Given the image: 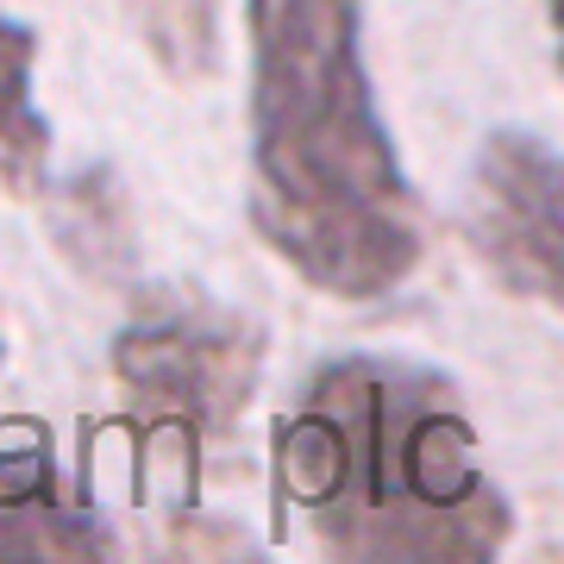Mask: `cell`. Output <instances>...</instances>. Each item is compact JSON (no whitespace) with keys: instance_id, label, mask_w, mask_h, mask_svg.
I'll use <instances>...</instances> for the list:
<instances>
[{"instance_id":"3","label":"cell","mask_w":564,"mask_h":564,"mask_svg":"<svg viewBox=\"0 0 564 564\" xmlns=\"http://www.w3.org/2000/svg\"><path fill=\"white\" fill-rule=\"evenodd\" d=\"M258 333L207 295H158L113 339V377L151 421L188 440L220 433L258 389Z\"/></svg>"},{"instance_id":"2","label":"cell","mask_w":564,"mask_h":564,"mask_svg":"<svg viewBox=\"0 0 564 564\" xmlns=\"http://www.w3.org/2000/svg\"><path fill=\"white\" fill-rule=\"evenodd\" d=\"M282 496L333 558L484 564L514 533L458 389L395 358H339L314 377L282 426Z\"/></svg>"},{"instance_id":"6","label":"cell","mask_w":564,"mask_h":564,"mask_svg":"<svg viewBox=\"0 0 564 564\" xmlns=\"http://www.w3.org/2000/svg\"><path fill=\"white\" fill-rule=\"evenodd\" d=\"M51 232H57L63 258L82 263L88 276H126L139 263V226H132V202L113 170H76L51 202Z\"/></svg>"},{"instance_id":"7","label":"cell","mask_w":564,"mask_h":564,"mask_svg":"<svg viewBox=\"0 0 564 564\" xmlns=\"http://www.w3.org/2000/svg\"><path fill=\"white\" fill-rule=\"evenodd\" d=\"M32 63H39L32 25L0 20V188L13 195H25L51 158V126L32 107Z\"/></svg>"},{"instance_id":"4","label":"cell","mask_w":564,"mask_h":564,"mask_svg":"<svg viewBox=\"0 0 564 564\" xmlns=\"http://www.w3.org/2000/svg\"><path fill=\"white\" fill-rule=\"evenodd\" d=\"M470 245L527 302H558V151L496 132L470 176Z\"/></svg>"},{"instance_id":"8","label":"cell","mask_w":564,"mask_h":564,"mask_svg":"<svg viewBox=\"0 0 564 564\" xmlns=\"http://www.w3.org/2000/svg\"><path fill=\"white\" fill-rule=\"evenodd\" d=\"M144 51L176 82H202L220 69V0H132Z\"/></svg>"},{"instance_id":"5","label":"cell","mask_w":564,"mask_h":564,"mask_svg":"<svg viewBox=\"0 0 564 564\" xmlns=\"http://www.w3.org/2000/svg\"><path fill=\"white\" fill-rule=\"evenodd\" d=\"M101 521L63 502L44 445L0 452V558H101Z\"/></svg>"},{"instance_id":"1","label":"cell","mask_w":564,"mask_h":564,"mask_svg":"<svg viewBox=\"0 0 564 564\" xmlns=\"http://www.w3.org/2000/svg\"><path fill=\"white\" fill-rule=\"evenodd\" d=\"M251 220L289 270L377 302L421 263V207L364 69L358 0H245Z\"/></svg>"}]
</instances>
